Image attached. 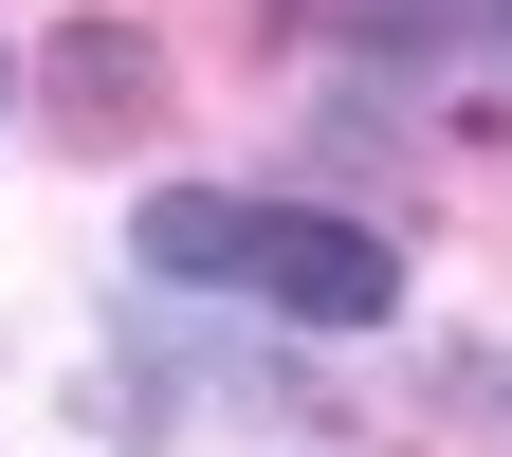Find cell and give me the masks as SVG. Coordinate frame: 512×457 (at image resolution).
I'll list each match as a JSON object with an SVG mask.
<instances>
[{
  "instance_id": "2",
  "label": "cell",
  "mask_w": 512,
  "mask_h": 457,
  "mask_svg": "<svg viewBox=\"0 0 512 457\" xmlns=\"http://www.w3.org/2000/svg\"><path fill=\"white\" fill-rule=\"evenodd\" d=\"M293 19H330V37H512V0H293Z\"/></svg>"
},
{
  "instance_id": "1",
  "label": "cell",
  "mask_w": 512,
  "mask_h": 457,
  "mask_svg": "<svg viewBox=\"0 0 512 457\" xmlns=\"http://www.w3.org/2000/svg\"><path fill=\"white\" fill-rule=\"evenodd\" d=\"M128 238H147V275H183V293H256V311H293V330H366V311H403V256H384L366 220H311V202L165 183Z\"/></svg>"
}]
</instances>
